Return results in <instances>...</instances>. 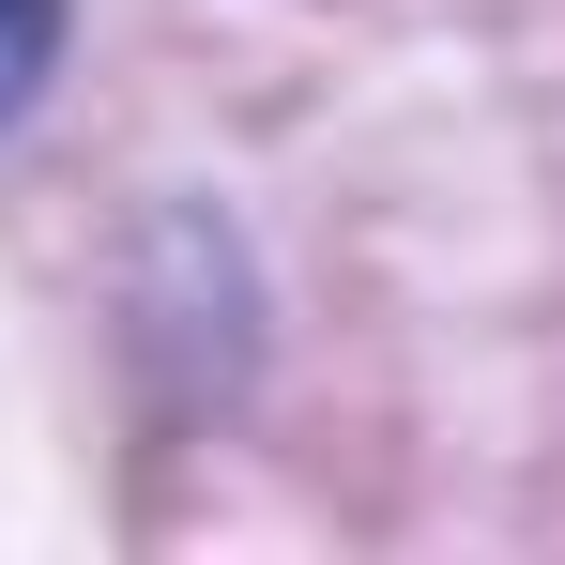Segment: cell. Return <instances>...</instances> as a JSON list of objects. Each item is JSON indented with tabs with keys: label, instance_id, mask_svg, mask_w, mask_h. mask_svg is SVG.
<instances>
[{
	"label": "cell",
	"instance_id": "6da1fadb",
	"mask_svg": "<svg viewBox=\"0 0 565 565\" xmlns=\"http://www.w3.org/2000/svg\"><path fill=\"white\" fill-rule=\"evenodd\" d=\"M62 62V0H0V122L31 107V77Z\"/></svg>",
	"mask_w": 565,
	"mask_h": 565
}]
</instances>
